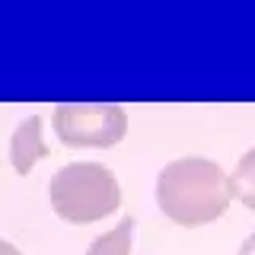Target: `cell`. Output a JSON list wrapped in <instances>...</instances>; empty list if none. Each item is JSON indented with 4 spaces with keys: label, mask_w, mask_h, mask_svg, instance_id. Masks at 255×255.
Returning a JSON list of instances; mask_svg holds the SVG:
<instances>
[{
    "label": "cell",
    "mask_w": 255,
    "mask_h": 255,
    "mask_svg": "<svg viewBox=\"0 0 255 255\" xmlns=\"http://www.w3.org/2000/svg\"><path fill=\"white\" fill-rule=\"evenodd\" d=\"M233 201L230 175L207 156H179L156 175V204L179 227H204Z\"/></svg>",
    "instance_id": "1"
},
{
    "label": "cell",
    "mask_w": 255,
    "mask_h": 255,
    "mask_svg": "<svg viewBox=\"0 0 255 255\" xmlns=\"http://www.w3.org/2000/svg\"><path fill=\"white\" fill-rule=\"evenodd\" d=\"M48 201L61 220L86 227V223H96L118 211L122 185L109 166L80 159L54 172V179L48 182Z\"/></svg>",
    "instance_id": "2"
},
{
    "label": "cell",
    "mask_w": 255,
    "mask_h": 255,
    "mask_svg": "<svg viewBox=\"0 0 255 255\" xmlns=\"http://www.w3.org/2000/svg\"><path fill=\"white\" fill-rule=\"evenodd\" d=\"M236 255H255V233L246 239L243 246H239V252H236Z\"/></svg>",
    "instance_id": "7"
},
{
    "label": "cell",
    "mask_w": 255,
    "mask_h": 255,
    "mask_svg": "<svg viewBox=\"0 0 255 255\" xmlns=\"http://www.w3.org/2000/svg\"><path fill=\"white\" fill-rule=\"evenodd\" d=\"M48 156V143H45V128L42 115H29L26 122L16 125L13 140H10V163L19 175H29L35 169L38 159Z\"/></svg>",
    "instance_id": "4"
},
{
    "label": "cell",
    "mask_w": 255,
    "mask_h": 255,
    "mask_svg": "<svg viewBox=\"0 0 255 255\" xmlns=\"http://www.w3.org/2000/svg\"><path fill=\"white\" fill-rule=\"evenodd\" d=\"M54 134L67 147L106 150L128 134V115L118 102H61L54 109Z\"/></svg>",
    "instance_id": "3"
},
{
    "label": "cell",
    "mask_w": 255,
    "mask_h": 255,
    "mask_svg": "<svg viewBox=\"0 0 255 255\" xmlns=\"http://www.w3.org/2000/svg\"><path fill=\"white\" fill-rule=\"evenodd\" d=\"M0 255H22V252L16 249L13 243H6V239H0Z\"/></svg>",
    "instance_id": "8"
},
{
    "label": "cell",
    "mask_w": 255,
    "mask_h": 255,
    "mask_svg": "<svg viewBox=\"0 0 255 255\" xmlns=\"http://www.w3.org/2000/svg\"><path fill=\"white\" fill-rule=\"evenodd\" d=\"M131 243H134V217H122L115 230L93 239L86 255H131Z\"/></svg>",
    "instance_id": "5"
},
{
    "label": "cell",
    "mask_w": 255,
    "mask_h": 255,
    "mask_svg": "<svg viewBox=\"0 0 255 255\" xmlns=\"http://www.w3.org/2000/svg\"><path fill=\"white\" fill-rule=\"evenodd\" d=\"M230 188H233V198L239 204H246L249 211H255V147L239 156L236 169L230 175Z\"/></svg>",
    "instance_id": "6"
}]
</instances>
